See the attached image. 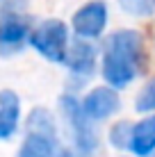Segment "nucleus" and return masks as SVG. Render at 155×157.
Instances as JSON below:
<instances>
[{
    "instance_id": "obj_8",
    "label": "nucleus",
    "mask_w": 155,
    "mask_h": 157,
    "mask_svg": "<svg viewBox=\"0 0 155 157\" xmlns=\"http://www.w3.org/2000/svg\"><path fill=\"white\" fill-rule=\"evenodd\" d=\"M130 150L139 157H148L155 150V116H146L132 125Z\"/></svg>"
},
{
    "instance_id": "obj_5",
    "label": "nucleus",
    "mask_w": 155,
    "mask_h": 157,
    "mask_svg": "<svg viewBox=\"0 0 155 157\" xmlns=\"http://www.w3.org/2000/svg\"><path fill=\"white\" fill-rule=\"evenodd\" d=\"M105 23H107V7L100 0L87 2L73 16V30L78 36H84V39L100 36V32L105 30Z\"/></svg>"
},
{
    "instance_id": "obj_6",
    "label": "nucleus",
    "mask_w": 155,
    "mask_h": 157,
    "mask_svg": "<svg viewBox=\"0 0 155 157\" xmlns=\"http://www.w3.org/2000/svg\"><path fill=\"white\" fill-rule=\"evenodd\" d=\"M82 112L87 114L91 121H100V118H107L112 116L116 109H119L121 100L119 96H116L114 89H110V86H98V89L89 91L87 98H84L82 102Z\"/></svg>"
},
{
    "instance_id": "obj_2",
    "label": "nucleus",
    "mask_w": 155,
    "mask_h": 157,
    "mask_svg": "<svg viewBox=\"0 0 155 157\" xmlns=\"http://www.w3.org/2000/svg\"><path fill=\"white\" fill-rule=\"evenodd\" d=\"M57 139L52 118L46 109H34L28 118V137L18 150V157H55Z\"/></svg>"
},
{
    "instance_id": "obj_15",
    "label": "nucleus",
    "mask_w": 155,
    "mask_h": 157,
    "mask_svg": "<svg viewBox=\"0 0 155 157\" xmlns=\"http://www.w3.org/2000/svg\"><path fill=\"white\" fill-rule=\"evenodd\" d=\"M148 157H155V150H153V153H151V155H148Z\"/></svg>"
},
{
    "instance_id": "obj_4",
    "label": "nucleus",
    "mask_w": 155,
    "mask_h": 157,
    "mask_svg": "<svg viewBox=\"0 0 155 157\" xmlns=\"http://www.w3.org/2000/svg\"><path fill=\"white\" fill-rule=\"evenodd\" d=\"M62 109H64V116H66L68 125L73 130V139H76L78 148L84 150V153H91L98 139H96V132L89 125L91 118L82 112V105H78L76 98H62Z\"/></svg>"
},
{
    "instance_id": "obj_3",
    "label": "nucleus",
    "mask_w": 155,
    "mask_h": 157,
    "mask_svg": "<svg viewBox=\"0 0 155 157\" xmlns=\"http://www.w3.org/2000/svg\"><path fill=\"white\" fill-rule=\"evenodd\" d=\"M30 43L50 62H64L68 50V30L62 21L50 18L44 21L30 34Z\"/></svg>"
},
{
    "instance_id": "obj_14",
    "label": "nucleus",
    "mask_w": 155,
    "mask_h": 157,
    "mask_svg": "<svg viewBox=\"0 0 155 157\" xmlns=\"http://www.w3.org/2000/svg\"><path fill=\"white\" fill-rule=\"evenodd\" d=\"M62 157H87V153L84 150H80V153H64Z\"/></svg>"
},
{
    "instance_id": "obj_7",
    "label": "nucleus",
    "mask_w": 155,
    "mask_h": 157,
    "mask_svg": "<svg viewBox=\"0 0 155 157\" xmlns=\"http://www.w3.org/2000/svg\"><path fill=\"white\" fill-rule=\"evenodd\" d=\"M64 62L68 64V68L73 71V75L78 78H89L94 71V64H96V48L91 43H87V39H80V41H73L66 50V59Z\"/></svg>"
},
{
    "instance_id": "obj_10",
    "label": "nucleus",
    "mask_w": 155,
    "mask_h": 157,
    "mask_svg": "<svg viewBox=\"0 0 155 157\" xmlns=\"http://www.w3.org/2000/svg\"><path fill=\"white\" fill-rule=\"evenodd\" d=\"M18 125V98L14 91H0V139L14 134Z\"/></svg>"
},
{
    "instance_id": "obj_11",
    "label": "nucleus",
    "mask_w": 155,
    "mask_h": 157,
    "mask_svg": "<svg viewBox=\"0 0 155 157\" xmlns=\"http://www.w3.org/2000/svg\"><path fill=\"white\" fill-rule=\"evenodd\" d=\"M119 5L132 16H151L155 12V0H119Z\"/></svg>"
},
{
    "instance_id": "obj_1",
    "label": "nucleus",
    "mask_w": 155,
    "mask_h": 157,
    "mask_svg": "<svg viewBox=\"0 0 155 157\" xmlns=\"http://www.w3.org/2000/svg\"><path fill=\"white\" fill-rule=\"evenodd\" d=\"M144 64V39L137 30H116L103 50V78L112 86H128Z\"/></svg>"
},
{
    "instance_id": "obj_13",
    "label": "nucleus",
    "mask_w": 155,
    "mask_h": 157,
    "mask_svg": "<svg viewBox=\"0 0 155 157\" xmlns=\"http://www.w3.org/2000/svg\"><path fill=\"white\" fill-rule=\"evenodd\" d=\"M135 107H137V112H153L155 109V78L139 91Z\"/></svg>"
},
{
    "instance_id": "obj_12",
    "label": "nucleus",
    "mask_w": 155,
    "mask_h": 157,
    "mask_svg": "<svg viewBox=\"0 0 155 157\" xmlns=\"http://www.w3.org/2000/svg\"><path fill=\"white\" fill-rule=\"evenodd\" d=\"M130 134H132V123L128 121H121L112 128L110 132V139L116 148H130Z\"/></svg>"
},
{
    "instance_id": "obj_9",
    "label": "nucleus",
    "mask_w": 155,
    "mask_h": 157,
    "mask_svg": "<svg viewBox=\"0 0 155 157\" xmlns=\"http://www.w3.org/2000/svg\"><path fill=\"white\" fill-rule=\"evenodd\" d=\"M30 25L21 16H5L0 21V48H16L28 39Z\"/></svg>"
}]
</instances>
